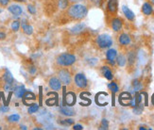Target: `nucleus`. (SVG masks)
Listing matches in <instances>:
<instances>
[{
  "label": "nucleus",
  "mask_w": 154,
  "mask_h": 130,
  "mask_svg": "<svg viewBox=\"0 0 154 130\" xmlns=\"http://www.w3.org/2000/svg\"><path fill=\"white\" fill-rule=\"evenodd\" d=\"M13 1L18 2V3H23V2H25V1H26V0H13Z\"/></svg>",
  "instance_id": "obj_41"
},
{
  "label": "nucleus",
  "mask_w": 154,
  "mask_h": 130,
  "mask_svg": "<svg viewBox=\"0 0 154 130\" xmlns=\"http://www.w3.org/2000/svg\"><path fill=\"white\" fill-rule=\"evenodd\" d=\"M151 103H152V105L154 106V93L152 94V96H151Z\"/></svg>",
  "instance_id": "obj_42"
},
{
  "label": "nucleus",
  "mask_w": 154,
  "mask_h": 130,
  "mask_svg": "<svg viewBox=\"0 0 154 130\" xmlns=\"http://www.w3.org/2000/svg\"><path fill=\"white\" fill-rule=\"evenodd\" d=\"M73 129H75V130H82V129H83V127H82V125H76L73 126Z\"/></svg>",
  "instance_id": "obj_39"
},
{
  "label": "nucleus",
  "mask_w": 154,
  "mask_h": 130,
  "mask_svg": "<svg viewBox=\"0 0 154 130\" xmlns=\"http://www.w3.org/2000/svg\"><path fill=\"white\" fill-rule=\"evenodd\" d=\"M144 110V106L142 103H140V104H137L135 107H133V112H134V114H141Z\"/></svg>",
  "instance_id": "obj_31"
},
{
  "label": "nucleus",
  "mask_w": 154,
  "mask_h": 130,
  "mask_svg": "<svg viewBox=\"0 0 154 130\" xmlns=\"http://www.w3.org/2000/svg\"><path fill=\"white\" fill-rule=\"evenodd\" d=\"M20 128H21V129H28V127H26V126H25V125H20Z\"/></svg>",
  "instance_id": "obj_43"
},
{
  "label": "nucleus",
  "mask_w": 154,
  "mask_h": 130,
  "mask_svg": "<svg viewBox=\"0 0 154 130\" xmlns=\"http://www.w3.org/2000/svg\"><path fill=\"white\" fill-rule=\"evenodd\" d=\"M116 57H117V52L116 49L111 48L106 52V59L108 61V63H110L111 65L116 64Z\"/></svg>",
  "instance_id": "obj_11"
},
{
  "label": "nucleus",
  "mask_w": 154,
  "mask_h": 130,
  "mask_svg": "<svg viewBox=\"0 0 154 130\" xmlns=\"http://www.w3.org/2000/svg\"><path fill=\"white\" fill-rule=\"evenodd\" d=\"M96 44L99 47L100 49H106L110 48L112 44V37L108 34H100L96 39Z\"/></svg>",
  "instance_id": "obj_3"
},
{
  "label": "nucleus",
  "mask_w": 154,
  "mask_h": 130,
  "mask_svg": "<svg viewBox=\"0 0 154 130\" xmlns=\"http://www.w3.org/2000/svg\"><path fill=\"white\" fill-rule=\"evenodd\" d=\"M69 1L73 2V3H79L80 1H83V0H69Z\"/></svg>",
  "instance_id": "obj_40"
},
{
  "label": "nucleus",
  "mask_w": 154,
  "mask_h": 130,
  "mask_svg": "<svg viewBox=\"0 0 154 130\" xmlns=\"http://www.w3.org/2000/svg\"><path fill=\"white\" fill-rule=\"evenodd\" d=\"M108 88H109V90H111V92L113 94H115L116 92H117L119 91V87L116 84V82H111V83L108 85Z\"/></svg>",
  "instance_id": "obj_30"
},
{
  "label": "nucleus",
  "mask_w": 154,
  "mask_h": 130,
  "mask_svg": "<svg viewBox=\"0 0 154 130\" xmlns=\"http://www.w3.org/2000/svg\"><path fill=\"white\" fill-rule=\"evenodd\" d=\"M119 103L120 105H122L123 107H127V106H131V100H132V96L131 94L128 92H123L119 94Z\"/></svg>",
  "instance_id": "obj_7"
},
{
  "label": "nucleus",
  "mask_w": 154,
  "mask_h": 130,
  "mask_svg": "<svg viewBox=\"0 0 154 130\" xmlns=\"http://www.w3.org/2000/svg\"><path fill=\"white\" fill-rule=\"evenodd\" d=\"M60 125H65V126H68V125H74V120L73 119H64V120H61L59 122Z\"/></svg>",
  "instance_id": "obj_32"
},
{
  "label": "nucleus",
  "mask_w": 154,
  "mask_h": 130,
  "mask_svg": "<svg viewBox=\"0 0 154 130\" xmlns=\"http://www.w3.org/2000/svg\"><path fill=\"white\" fill-rule=\"evenodd\" d=\"M100 71H101L102 74H103V77L106 78V79H108V80H112L113 78V74H112V70L110 69V67L108 66H102L101 67V69H100Z\"/></svg>",
  "instance_id": "obj_19"
},
{
  "label": "nucleus",
  "mask_w": 154,
  "mask_h": 130,
  "mask_svg": "<svg viewBox=\"0 0 154 130\" xmlns=\"http://www.w3.org/2000/svg\"><path fill=\"white\" fill-rule=\"evenodd\" d=\"M122 11H123V13H124V15L126 16V18L129 20V21H133L135 18V15H134V13H133L128 7L127 6H123L122 7Z\"/></svg>",
  "instance_id": "obj_22"
},
{
  "label": "nucleus",
  "mask_w": 154,
  "mask_h": 130,
  "mask_svg": "<svg viewBox=\"0 0 154 130\" xmlns=\"http://www.w3.org/2000/svg\"><path fill=\"white\" fill-rule=\"evenodd\" d=\"M58 110H59L60 113L64 115V116H69V117H70V116H75L76 115L75 109L68 107V106H64L63 107H60V108H58Z\"/></svg>",
  "instance_id": "obj_15"
},
{
  "label": "nucleus",
  "mask_w": 154,
  "mask_h": 130,
  "mask_svg": "<svg viewBox=\"0 0 154 130\" xmlns=\"http://www.w3.org/2000/svg\"><path fill=\"white\" fill-rule=\"evenodd\" d=\"M58 77L61 80L62 84H63L64 86H68L71 84L72 82V77L70 72L66 69V68H63V69L58 71Z\"/></svg>",
  "instance_id": "obj_4"
},
{
  "label": "nucleus",
  "mask_w": 154,
  "mask_h": 130,
  "mask_svg": "<svg viewBox=\"0 0 154 130\" xmlns=\"http://www.w3.org/2000/svg\"><path fill=\"white\" fill-rule=\"evenodd\" d=\"M142 12L144 13L145 15L149 16L151 15L152 12H153V8H152V5L149 2H145L142 6Z\"/></svg>",
  "instance_id": "obj_21"
},
{
  "label": "nucleus",
  "mask_w": 154,
  "mask_h": 130,
  "mask_svg": "<svg viewBox=\"0 0 154 130\" xmlns=\"http://www.w3.org/2000/svg\"><path fill=\"white\" fill-rule=\"evenodd\" d=\"M28 11L30 13V14L34 15L35 13H36V8H35V6L34 5H31V4L28 5Z\"/></svg>",
  "instance_id": "obj_34"
},
{
  "label": "nucleus",
  "mask_w": 154,
  "mask_h": 130,
  "mask_svg": "<svg viewBox=\"0 0 154 130\" xmlns=\"http://www.w3.org/2000/svg\"><path fill=\"white\" fill-rule=\"evenodd\" d=\"M69 7V0H58V8L61 11H65Z\"/></svg>",
  "instance_id": "obj_24"
},
{
  "label": "nucleus",
  "mask_w": 154,
  "mask_h": 130,
  "mask_svg": "<svg viewBox=\"0 0 154 130\" xmlns=\"http://www.w3.org/2000/svg\"><path fill=\"white\" fill-rule=\"evenodd\" d=\"M87 14H88L87 7L80 3H75L71 5L67 8V11H66V15L71 20H75V21H80V20L84 19Z\"/></svg>",
  "instance_id": "obj_1"
},
{
  "label": "nucleus",
  "mask_w": 154,
  "mask_h": 130,
  "mask_svg": "<svg viewBox=\"0 0 154 130\" xmlns=\"http://www.w3.org/2000/svg\"><path fill=\"white\" fill-rule=\"evenodd\" d=\"M2 79H3V81L5 82V83H7V84H13V82H14V78H13L11 73L8 69L5 70L3 76H2Z\"/></svg>",
  "instance_id": "obj_18"
},
{
  "label": "nucleus",
  "mask_w": 154,
  "mask_h": 130,
  "mask_svg": "<svg viewBox=\"0 0 154 130\" xmlns=\"http://www.w3.org/2000/svg\"><path fill=\"white\" fill-rule=\"evenodd\" d=\"M48 85L53 91H56V92L60 91L63 87L61 80H60L59 77H52L48 81Z\"/></svg>",
  "instance_id": "obj_10"
},
{
  "label": "nucleus",
  "mask_w": 154,
  "mask_h": 130,
  "mask_svg": "<svg viewBox=\"0 0 154 130\" xmlns=\"http://www.w3.org/2000/svg\"><path fill=\"white\" fill-rule=\"evenodd\" d=\"M74 84L79 89H86L88 86V80H87L85 74L83 73H78L74 77Z\"/></svg>",
  "instance_id": "obj_5"
},
{
  "label": "nucleus",
  "mask_w": 154,
  "mask_h": 130,
  "mask_svg": "<svg viewBox=\"0 0 154 130\" xmlns=\"http://www.w3.org/2000/svg\"><path fill=\"white\" fill-rule=\"evenodd\" d=\"M131 36L127 33H121L118 37V43L120 45H122V46L129 45L131 44Z\"/></svg>",
  "instance_id": "obj_13"
},
{
  "label": "nucleus",
  "mask_w": 154,
  "mask_h": 130,
  "mask_svg": "<svg viewBox=\"0 0 154 130\" xmlns=\"http://www.w3.org/2000/svg\"><path fill=\"white\" fill-rule=\"evenodd\" d=\"M29 74H31V76H34V74L37 73L36 67H35V66H33V65L29 66Z\"/></svg>",
  "instance_id": "obj_35"
},
{
  "label": "nucleus",
  "mask_w": 154,
  "mask_h": 130,
  "mask_svg": "<svg viewBox=\"0 0 154 130\" xmlns=\"http://www.w3.org/2000/svg\"><path fill=\"white\" fill-rule=\"evenodd\" d=\"M86 29V26L84 23H79V24H77L76 26H74L71 29V33L74 34V35H79L82 32H83L84 30Z\"/></svg>",
  "instance_id": "obj_17"
},
{
  "label": "nucleus",
  "mask_w": 154,
  "mask_h": 130,
  "mask_svg": "<svg viewBox=\"0 0 154 130\" xmlns=\"http://www.w3.org/2000/svg\"><path fill=\"white\" fill-rule=\"evenodd\" d=\"M151 2H152V4L154 5V0H151Z\"/></svg>",
  "instance_id": "obj_45"
},
{
  "label": "nucleus",
  "mask_w": 154,
  "mask_h": 130,
  "mask_svg": "<svg viewBox=\"0 0 154 130\" xmlns=\"http://www.w3.org/2000/svg\"><path fill=\"white\" fill-rule=\"evenodd\" d=\"M118 10V0H109L107 3V11L111 15H116Z\"/></svg>",
  "instance_id": "obj_9"
},
{
  "label": "nucleus",
  "mask_w": 154,
  "mask_h": 130,
  "mask_svg": "<svg viewBox=\"0 0 154 130\" xmlns=\"http://www.w3.org/2000/svg\"><path fill=\"white\" fill-rule=\"evenodd\" d=\"M76 57L75 55L70 54V53H62L56 58V63L58 66L66 68L72 66L73 64L76 63Z\"/></svg>",
  "instance_id": "obj_2"
},
{
  "label": "nucleus",
  "mask_w": 154,
  "mask_h": 130,
  "mask_svg": "<svg viewBox=\"0 0 154 130\" xmlns=\"http://www.w3.org/2000/svg\"><path fill=\"white\" fill-rule=\"evenodd\" d=\"M38 110H39V105H38V104L33 103V104H31L30 106H29L28 112H29V114H34V113L38 112Z\"/></svg>",
  "instance_id": "obj_28"
},
{
  "label": "nucleus",
  "mask_w": 154,
  "mask_h": 130,
  "mask_svg": "<svg viewBox=\"0 0 154 130\" xmlns=\"http://www.w3.org/2000/svg\"><path fill=\"white\" fill-rule=\"evenodd\" d=\"M7 38V34L3 31H0V41H4Z\"/></svg>",
  "instance_id": "obj_38"
},
{
  "label": "nucleus",
  "mask_w": 154,
  "mask_h": 130,
  "mask_svg": "<svg viewBox=\"0 0 154 130\" xmlns=\"http://www.w3.org/2000/svg\"><path fill=\"white\" fill-rule=\"evenodd\" d=\"M26 90L25 86H23V85L15 86L14 90H13V92H14L15 96L17 98H22L24 96V94L26 93Z\"/></svg>",
  "instance_id": "obj_20"
},
{
  "label": "nucleus",
  "mask_w": 154,
  "mask_h": 130,
  "mask_svg": "<svg viewBox=\"0 0 154 130\" xmlns=\"http://www.w3.org/2000/svg\"><path fill=\"white\" fill-rule=\"evenodd\" d=\"M116 62L117 63V65L119 67H124L126 65V63H127V58L124 56V55L120 54V55H118V56L116 57Z\"/></svg>",
  "instance_id": "obj_23"
},
{
  "label": "nucleus",
  "mask_w": 154,
  "mask_h": 130,
  "mask_svg": "<svg viewBox=\"0 0 154 130\" xmlns=\"http://www.w3.org/2000/svg\"><path fill=\"white\" fill-rule=\"evenodd\" d=\"M8 11L14 16H20L23 13L22 7L18 4H11L8 6Z\"/></svg>",
  "instance_id": "obj_12"
},
{
  "label": "nucleus",
  "mask_w": 154,
  "mask_h": 130,
  "mask_svg": "<svg viewBox=\"0 0 154 130\" xmlns=\"http://www.w3.org/2000/svg\"><path fill=\"white\" fill-rule=\"evenodd\" d=\"M10 1L11 0H0V6L5 8V7H8L9 4H10Z\"/></svg>",
  "instance_id": "obj_36"
},
{
  "label": "nucleus",
  "mask_w": 154,
  "mask_h": 130,
  "mask_svg": "<svg viewBox=\"0 0 154 130\" xmlns=\"http://www.w3.org/2000/svg\"><path fill=\"white\" fill-rule=\"evenodd\" d=\"M135 59H136V56H135V53L133 51H131L129 54H128V58H127V61H128V63L130 66H132L135 62Z\"/></svg>",
  "instance_id": "obj_25"
},
{
  "label": "nucleus",
  "mask_w": 154,
  "mask_h": 130,
  "mask_svg": "<svg viewBox=\"0 0 154 130\" xmlns=\"http://www.w3.org/2000/svg\"><path fill=\"white\" fill-rule=\"evenodd\" d=\"M23 99V103L26 106H30L31 104L29 103V101H35L36 100V95L31 92H26V93L24 94V96L22 97Z\"/></svg>",
  "instance_id": "obj_16"
},
{
  "label": "nucleus",
  "mask_w": 154,
  "mask_h": 130,
  "mask_svg": "<svg viewBox=\"0 0 154 130\" xmlns=\"http://www.w3.org/2000/svg\"><path fill=\"white\" fill-rule=\"evenodd\" d=\"M111 27L115 32H119L121 31L123 27V21L121 18L119 17H115L111 20Z\"/></svg>",
  "instance_id": "obj_8"
},
{
  "label": "nucleus",
  "mask_w": 154,
  "mask_h": 130,
  "mask_svg": "<svg viewBox=\"0 0 154 130\" xmlns=\"http://www.w3.org/2000/svg\"><path fill=\"white\" fill-rule=\"evenodd\" d=\"M20 27H21V22L18 21V20H15V21H12V23L11 24V29L13 32H17L19 31Z\"/></svg>",
  "instance_id": "obj_27"
},
{
  "label": "nucleus",
  "mask_w": 154,
  "mask_h": 130,
  "mask_svg": "<svg viewBox=\"0 0 154 130\" xmlns=\"http://www.w3.org/2000/svg\"><path fill=\"white\" fill-rule=\"evenodd\" d=\"M76 93L73 92H68L65 94V92H63V106L73 107L76 103Z\"/></svg>",
  "instance_id": "obj_6"
},
{
  "label": "nucleus",
  "mask_w": 154,
  "mask_h": 130,
  "mask_svg": "<svg viewBox=\"0 0 154 130\" xmlns=\"http://www.w3.org/2000/svg\"><path fill=\"white\" fill-rule=\"evenodd\" d=\"M10 110V107L8 106H3V107H0V113H6Z\"/></svg>",
  "instance_id": "obj_37"
},
{
  "label": "nucleus",
  "mask_w": 154,
  "mask_h": 130,
  "mask_svg": "<svg viewBox=\"0 0 154 130\" xmlns=\"http://www.w3.org/2000/svg\"><path fill=\"white\" fill-rule=\"evenodd\" d=\"M99 128L100 129H104V130L108 129L109 128V122H108V120H107V119H102Z\"/></svg>",
  "instance_id": "obj_33"
},
{
  "label": "nucleus",
  "mask_w": 154,
  "mask_h": 130,
  "mask_svg": "<svg viewBox=\"0 0 154 130\" xmlns=\"http://www.w3.org/2000/svg\"><path fill=\"white\" fill-rule=\"evenodd\" d=\"M132 88L134 89L135 92H138L140 90H142V88H143L142 82L140 81L139 79H134V80L132 81Z\"/></svg>",
  "instance_id": "obj_26"
},
{
  "label": "nucleus",
  "mask_w": 154,
  "mask_h": 130,
  "mask_svg": "<svg viewBox=\"0 0 154 130\" xmlns=\"http://www.w3.org/2000/svg\"><path fill=\"white\" fill-rule=\"evenodd\" d=\"M20 120V115L19 114H11L8 117V122L11 124H15V122H19Z\"/></svg>",
  "instance_id": "obj_29"
},
{
  "label": "nucleus",
  "mask_w": 154,
  "mask_h": 130,
  "mask_svg": "<svg viewBox=\"0 0 154 130\" xmlns=\"http://www.w3.org/2000/svg\"><path fill=\"white\" fill-rule=\"evenodd\" d=\"M33 129H34V130H42V128H40V127H34Z\"/></svg>",
  "instance_id": "obj_44"
},
{
  "label": "nucleus",
  "mask_w": 154,
  "mask_h": 130,
  "mask_svg": "<svg viewBox=\"0 0 154 130\" xmlns=\"http://www.w3.org/2000/svg\"><path fill=\"white\" fill-rule=\"evenodd\" d=\"M21 29L23 30V32L26 34V35H31L33 33V26L31 25H29L26 19H23L22 20V23H21Z\"/></svg>",
  "instance_id": "obj_14"
}]
</instances>
